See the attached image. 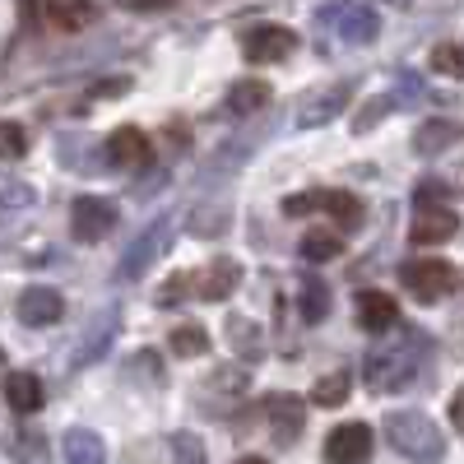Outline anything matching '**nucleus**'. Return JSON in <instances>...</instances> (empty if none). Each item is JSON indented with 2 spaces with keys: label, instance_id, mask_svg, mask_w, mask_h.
Here are the masks:
<instances>
[{
  "label": "nucleus",
  "instance_id": "f257e3e1",
  "mask_svg": "<svg viewBox=\"0 0 464 464\" xmlns=\"http://www.w3.org/2000/svg\"><path fill=\"white\" fill-rule=\"evenodd\" d=\"M385 441H391L404 459H413V464H437L446 455L441 428L428 413H418V409H400V413L385 418Z\"/></svg>",
  "mask_w": 464,
  "mask_h": 464
},
{
  "label": "nucleus",
  "instance_id": "f03ea898",
  "mask_svg": "<svg viewBox=\"0 0 464 464\" xmlns=\"http://www.w3.org/2000/svg\"><path fill=\"white\" fill-rule=\"evenodd\" d=\"M362 376L376 395H395L418 376V353H409V348H376V353H367Z\"/></svg>",
  "mask_w": 464,
  "mask_h": 464
},
{
  "label": "nucleus",
  "instance_id": "7ed1b4c3",
  "mask_svg": "<svg viewBox=\"0 0 464 464\" xmlns=\"http://www.w3.org/2000/svg\"><path fill=\"white\" fill-rule=\"evenodd\" d=\"M400 279H404V288H409L418 302H437V297L455 293V284H459V269H455L450 260L422 256V260H409V265L400 269Z\"/></svg>",
  "mask_w": 464,
  "mask_h": 464
},
{
  "label": "nucleus",
  "instance_id": "20e7f679",
  "mask_svg": "<svg viewBox=\"0 0 464 464\" xmlns=\"http://www.w3.org/2000/svg\"><path fill=\"white\" fill-rule=\"evenodd\" d=\"M172 242V218H159V223H149L140 237L130 242V251L121 256V265H116V279L121 284H130V279H140L144 269L153 265V256H159L163 246Z\"/></svg>",
  "mask_w": 464,
  "mask_h": 464
},
{
  "label": "nucleus",
  "instance_id": "39448f33",
  "mask_svg": "<svg viewBox=\"0 0 464 464\" xmlns=\"http://www.w3.org/2000/svg\"><path fill=\"white\" fill-rule=\"evenodd\" d=\"M111 227H116V200H107V196H80L74 200V209H70L74 242H102Z\"/></svg>",
  "mask_w": 464,
  "mask_h": 464
},
{
  "label": "nucleus",
  "instance_id": "423d86ee",
  "mask_svg": "<svg viewBox=\"0 0 464 464\" xmlns=\"http://www.w3.org/2000/svg\"><path fill=\"white\" fill-rule=\"evenodd\" d=\"M372 455V428L367 422H339L325 437V464H367Z\"/></svg>",
  "mask_w": 464,
  "mask_h": 464
},
{
  "label": "nucleus",
  "instance_id": "0eeeda50",
  "mask_svg": "<svg viewBox=\"0 0 464 464\" xmlns=\"http://www.w3.org/2000/svg\"><path fill=\"white\" fill-rule=\"evenodd\" d=\"M246 385H251V376H246L242 367H218V372L200 385V404H205L209 413H227L232 404L246 400Z\"/></svg>",
  "mask_w": 464,
  "mask_h": 464
},
{
  "label": "nucleus",
  "instance_id": "6e6552de",
  "mask_svg": "<svg viewBox=\"0 0 464 464\" xmlns=\"http://www.w3.org/2000/svg\"><path fill=\"white\" fill-rule=\"evenodd\" d=\"M19 321L24 325H33V330H43V325H56L61 316H65V297L56 293V288H47V284H33V288H24L19 293Z\"/></svg>",
  "mask_w": 464,
  "mask_h": 464
},
{
  "label": "nucleus",
  "instance_id": "1a4fd4ad",
  "mask_svg": "<svg viewBox=\"0 0 464 464\" xmlns=\"http://www.w3.org/2000/svg\"><path fill=\"white\" fill-rule=\"evenodd\" d=\"M297 52V33L293 28H279V24H260V28H251L246 33V56L251 61H284V56H293Z\"/></svg>",
  "mask_w": 464,
  "mask_h": 464
},
{
  "label": "nucleus",
  "instance_id": "9d476101",
  "mask_svg": "<svg viewBox=\"0 0 464 464\" xmlns=\"http://www.w3.org/2000/svg\"><path fill=\"white\" fill-rule=\"evenodd\" d=\"M149 159H153V144H149V135L144 130H135V126H121V130H111V140H107V163L111 168H149Z\"/></svg>",
  "mask_w": 464,
  "mask_h": 464
},
{
  "label": "nucleus",
  "instance_id": "9b49d317",
  "mask_svg": "<svg viewBox=\"0 0 464 464\" xmlns=\"http://www.w3.org/2000/svg\"><path fill=\"white\" fill-rule=\"evenodd\" d=\"M265 413H269V437H275L279 446H293L306 428V404L297 395H275Z\"/></svg>",
  "mask_w": 464,
  "mask_h": 464
},
{
  "label": "nucleus",
  "instance_id": "f8f14e48",
  "mask_svg": "<svg viewBox=\"0 0 464 464\" xmlns=\"http://www.w3.org/2000/svg\"><path fill=\"white\" fill-rule=\"evenodd\" d=\"M330 10L339 14V19H330V24L339 28L343 43H353V47L372 43V37L381 33V19H376V10H367V5H348V0H334Z\"/></svg>",
  "mask_w": 464,
  "mask_h": 464
},
{
  "label": "nucleus",
  "instance_id": "ddd939ff",
  "mask_svg": "<svg viewBox=\"0 0 464 464\" xmlns=\"http://www.w3.org/2000/svg\"><path fill=\"white\" fill-rule=\"evenodd\" d=\"M358 321H362V330H372V334L395 330V325H400V302H395L391 293H381V288H362V293H358Z\"/></svg>",
  "mask_w": 464,
  "mask_h": 464
},
{
  "label": "nucleus",
  "instance_id": "4468645a",
  "mask_svg": "<svg viewBox=\"0 0 464 464\" xmlns=\"http://www.w3.org/2000/svg\"><path fill=\"white\" fill-rule=\"evenodd\" d=\"M455 227H459L455 209L432 205V209H418V218H413V232H409V237H413L418 246H437V242H450V237H455Z\"/></svg>",
  "mask_w": 464,
  "mask_h": 464
},
{
  "label": "nucleus",
  "instance_id": "2eb2a0df",
  "mask_svg": "<svg viewBox=\"0 0 464 464\" xmlns=\"http://www.w3.org/2000/svg\"><path fill=\"white\" fill-rule=\"evenodd\" d=\"M242 284V265L237 260H227V256H218L205 275H196V297H205V302H223L232 288Z\"/></svg>",
  "mask_w": 464,
  "mask_h": 464
},
{
  "label": "nucleus",
  "instance_id": "dca6fc26",
  "mask_svg": "<svg viewBox=\"0 0 464 464\" xmlns=\"http://www.w3.org/2000/svg\"><path fill=\"white\" fill-rule=\"evenodd\" d=\"M5 404L14 413H37L47 404V391H43V381H37L33 372H10L5 376Z\"/></svg>",
  "mask_w": 464,
  "mask_h": 464
},
{
  "label": "nucleus",
  "instance_id": "f3484780",
  "mask_svg": "<svg viewBox=\"0 0 464 464\" xmlns=\"http://www.w3.org/2000/svg\"><path fill=\"white\" fill-rule=\"evenodd\" d=\"M343 102H348V89H343V84L330 89V93H321V98H306V102L297 107V126H302V130H316V126L334 121V116L343 111Z\"/></svg>",
  "mask_w": 464,
  "mask_h": 464
},
{
  "label": "nucleus",
  "instance_id": "a211bd4d",
  "mask_svg": "<svg viewBox=\"0 0 464 464\" xmlns=\"http://www.w3.org/2000/svg\"><path fill=\"white\" fill-rule=\"evenodd\" d=\"M61 450H65V464H107V446L89 428H70L61 437Z\"/></svg>",
  "mask_w": 464,
  "mask_h": 464
},
{
  "label": "nucleus",
  "instance_id": "6ab92c4d",
  "mask_svg": "<svg viewBox=\"0 0 464 464\" xmlns=\"http://www.w3.org/2000/svg\"><path fill=\"white\" fill-rule=\"evenodd\" d=\"M47 19L61 33H80L93 24V0H47Z\"/></svg>",
  "mask_w": 464,
  "mask_h": 464
},
{
  "label": "nucleus",
  "instance_id": "aec40b11",
  "mask_svg": "<svg viewBox=\"0 0 464 464\" xmlns=\"http://www.w3.org/2000/svg\"><path fill=\"white\" fill-rule=\"evenodd\" d=\"M297 312H302V321L306 325H316V321H325L330 316V284L325 279H302V288H297Z\"/></svg>",
  "mask_w": 464,
  "mask_h": 464
},
{
  "label": "nucleus",
  "instance_id": "412c9836",
  "mask_svg": "<svg viewBox=\"0 0 464 464\" xmlns=\"http://www.w3.org/2000/svg\"><path fill=\"white\" fill-rule=\"evenodd\" d=\"M5 446H10V455L19 464H52V441H47V432H37V428H19Z\"/></svg>",
  "mask_w": 464,
  "mask_h": 464
},
{
  "label": "nucleus",
  "instance_id": "4be33fe9",
  "mask_svg": "<svg viewBox=\"0 0 464 464\" xmlns=\"http://www.w3.org/2000/svg\"><path fill=\"white\" fill-rule=\"evenodd\" d=\"M321 214L339 218L343 227H358L362 223V200L353 190H321Z\"/></svg>",
  "mask_w": 464,
  "mask_h": 464
},
{
  "label": "nucleus",
  "instance_id": "5701e85b",
  "mask_svg": "<svg viewBox=\"0 0 464 464\" xmlns=\"http://www.w3.org/2000/svg\"><path fill=\"white\" fill-rule=\"evenodd\" d=\"M111 334H116V312H102L98 330H89V334L80 339V348H74V367H84V362L102 358V348L111 343Z\"/></svg>",
  "mask_w": 464,
  "mask_h": 464
},
{
  "label": "nucleus",
  "instance_id": "b1692460",
  "mask_svg": "<svg viewBox=\"0 0 464 464\" xmlns=\"http://www.w3.org/2000/svg\"><path fill=\"white\" fill-rule=\"evenodd\" d=\"M265 102H269V84H265V80H242V84H232V93H227V111H232V116L260 111Z\"/></svg>",
  "mask_w": 464,
  "mask_h": 464
},
{
  "label": "nucleus",
  "instance_id": "393cba45",
  "mask_svg": "<svg viewBox=\"0 0 464 464\" xmlns=\"http://www.w3.org/2000/svg\"><path fill=\"white\" fill-rule=\"evenodd\" d=\"M455 140H459V126H455V121H428V126H422V130L413 135V149H418V153H428V159H432V153L450 149Z\"/></svg>",
  "mask_w": 464,
  "mask_h": 464
},
{
  "label": "nucleus",
  "instance_id": "a878e982",
  "mask_svg": "<svg viewBox=\"0 0 464 464\" xmlns=\"http://www.w3.org/2000/svg\"><path fill=\"white\" fill-rule=\"evenodd\" d=\"M343 251V242H339V232H325V227H312L302 237V260H312V265H325V260H334Z\"/></svg>",
  "mask_w": 464,
  "mask_h": 464
},
{
  "label": "nucleus",
  "instance_id": "bb28decb",
  "mask_svg": "<svg viewBox=\"0 0 464 464\" xmlns=\"http://www.w3.org/2000/svg\"><path fill=\"white\" fill-rule=\"evenodd\" d=\"M227 339H232V348H237V353H242L246 362L265 358V339H260V330H256L246 316H242V321H237V316L227 321Z\"/></svg>",
  "mask_w": 464,
  "mask_h": 464
},
{
  "label": "nucleus",
  "instance_id": "cd10ccee",
  "mask_svg": "<svg viewBox=\"0 0 464 464\" xmlns=\"http://www.w3.org/2000/svg\"><path fill=\"white\" fill-rule=\"evenodd\" d=\"M168 464H209V450L196 432H172L168 437Z\"/></svg>",
  "mask_w": 464,
  "mask_h": 464
},
{
  "label": "nucleus",
  "instance_id": "c85d7f7f",
  "mask_svg": "<svg viewBox=\"0 0 464 464\" xmlns=\"http://www.w3.org/2000/svg\"><path fill=\"white\" fill-rule=\"evenodd\" d=\"M168 348L177 358H200V353H209V334H205V325H177L168 334Z\"/></svg>",
  "mask_w": 464,
  "mask_h": 464
},
{
  "label": "nucleus",
  "instance_id": "c756f323",
  "mask_svg": "<svg viewBox=\"0 0 464 464\" xmlns=\"http://www.w3.org/2000/svg\"><path fill=\"white\" fill-rule=\"evenodd\" d=\"M348 385H353V376H348V372H330V376H321V381L312 385V400H316L321 409H339V404L348 400Z\"/></svg>",
  "mask_w": 464,
  "mask_h": 464
},
{
  "label": "nucleus",
  "instance_id": "7c9ffc66",
  "mask_svg": "<svg viewBox=\"0 0 464 464\" xmlns=\"http://www.w3.org/2000/svg\"><path fill=\"white\" fill-rule=\"evenodd\" d=\"M33 200H37V190H33L28 181L0 172V209H28Z\"/></svg>",
  "mask_w": 464,
  "mask_h": 464
},
{
  "label": "nucleus",
  "instance_id": "2f4dec72",
  "mask_svg": "<svg viewBox=\"0 0 464 464\" xmlns=\"http://www.w3.org/2000/svg\"><path fill=\"white\" fill-rule=\"evenodd\" d=\"M24 153H28V130L19 121H0V159L14 163V159H24Z\"/></svg>",
  "mask_w": 464,
  "mask_h": 464
},
{
  "label": "nucleus",
  "instance_id": "473e14b6",
  "mask_svg": "<svg viewBox=\"0 0 464 464\" xmlns=\"http://www.w3.org/2000/svg\"><path fill=\"white\" fill-rule=\"evenodd\" d=\"M432 70L437 74H450V80H464V47L459 43H441L432 52Z\"/></svg>",
  "mask_w": 464,
  "mask_h": 464
},
{
  "label": "nucleus",
  "instance_id": "72a5a7b5",
  "mask_svg": "<svg viewBox=\"0 0 464 464\" xmlns=\"http://www.w3.org/2000/svg\"><path fill=\"white\" fill-rule=\"evenodd\" d=\"M186 297H196V275H177L172 284L159 288V306H177V302H186Z\"/></svg>",
  "mask_w": 464,
  "mask_h": 464
},
{
  "label": "nucleus",
  "instance_id": "f704fd0d",
  "mask_svg": "<svg viewBox=\"0 0 464 464\" xmlns=\"http://www.w3.org/2000/svg\"><path fill=\"white\" fill-rule=\"evenodd\" d=\"M227 227V209H214V214H196V218H190V232H200V237H214V232H223Z\"/></svg>",
  "mask_w": 464,
  "mask_h": 464
},
{
  "label": "nucleus",
  "instance_id": "c9c22d12",
  "mask_svg": "<svg viewBox=\"0 0 464 464\" xmlns=\"http://www.w3.org/2000/svg\"><path fill=\"white\" fill-rule=\"evenodd\" d=\"M441 196H446L441 181H422V186H418V205H422V209H432V200H441Z\"/></svg>",
  "mask_w": 464,
  "mask_h": 464
},
{
  "label": "nucleus",
  "instance_id": "e433bc0d",
  "mask_svg": "<svg viewBox=\"0 0 464 464\" xmlns=\"http://www.w3.org/2000/svg\"><path fill=\"white\" fill-rule=\"evenodd\" d=\"M400 107H413L418 102V74H400Z\"/></svg>",
  "mask_w": 464,
  "mask_h": 464
},
{
  "label": "nucleus",
  "instance_id": "4c0bfd02",
  "mask_svg": "<svg viewBox=\"0 0 464 464\" xmlns=\"http://www.w3.org/2000/svg\"><path fill=\"white\" fill-rule=\"evenodd\" d=\"M126 89H130V80H102L93 93H98V98H116V93H126Z\"/></svg>",
  "mask_w": 464,
  "mask_h": 464
},
{
  "label": "nucleus",
  "instance_id": "58836bf2",
  "mask_svg": "<svg viewBox=\"0 0 464 464\" xmlns=\"http://www.w3.org/2000/svg\"><path fill=\"white\" fill-rule=\"evenodd\" d=\"M450 422H455V428L464 432V385H459V395L450 400Z\"/></svg>",
  "mask_w": 464,
  "mask_h": 464
},
{
  "label": "nucleus",
  "instance_id": "ea45409f",
  "mask_svg": "<svg viewBox=\"0 0 464 464\" xmlns=\"http://www.w3.org/2000/svg\"><path fill=\"white\" fill-rule=\"evenodd\" d=\"M121 5H130V10H153V5H168V0H121Z\"/></svg>",
  "mask_w": 464,
  "mask_h": 464
},
{
  "label": "nucleus",
  "instance_id": "a19ab883",
  "mask_svg": "<svg viewBox=\"0 0 464 464\" xmlns=\"http://www.w3.org/2000/svg\"><path fill=\"white\" fill-rule=\"evenodd\" d=\"M237 464H269V459H260V455H242Z\"/></svg>",
  "mask_w": 464,
  "mask_h": 464
}]
</instances>
